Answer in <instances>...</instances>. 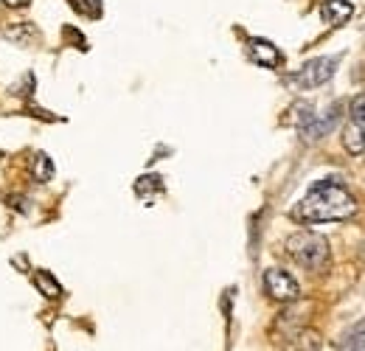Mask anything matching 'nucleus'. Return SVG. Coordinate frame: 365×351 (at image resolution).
<instances>
[{"label":"nucleus","instance_id":"nucleus-3","mask_svg":"<svg viewBox=\"0 0 365 351\" xmlns=\"http://www.w3.org/2000/svg\"><path fill=\"white\" fill-rule=\"evenodd\" d=\"M334 71H337V59H334V56H318V59H309V62L292 76V82H295L298 88L312 90V88L326 85V82L334 76Z\"/></svg>","mask_w":365,"mask_h":351},{"label":"nucleus","instance_id":"nucleus-7","mask_svg":"<svg viewBox=\"0 0 365 351\" xmlns=\"http://www.w3.org/2000/svg\"><path fill=\"white\" fill-rule=\"evenodd\" d=\"M343 146L351 155H363L365 152V124L363 121H349L343 127Z\"/></svg>","mask_w":365,"mask_h":351},{"label":"nucleus","instance_id":"nucleus-9","mask_svg":"<svg viewBox=\"0 0 365 351\" xmlns=\"http://www.w3.org/2000/svg\"><path fill=\"white\" fill-rule=\"evenodd\" d=\"M34 284H37V290H40L46 298H59V295H62V284H59L48 270H37V273H34Z\"/></svg>","mask_w":365,"mask_h":351},{"label":"nucleus","instance_id":"nucleus-14","mask_svg":"<svg viewBox=\"0 0 365 351\" xmlns=\"http://www.w3.org/2000/svg\"><path fill=\"white\" fill-rule=\"evenodd\" d=\"M343 351H365V323L360 326V332H351L343 343Z\"/></svg>","mask_w":365,"mask_h":351},{"label":"nucleus","instance_id":"nucleus-17","mask_svg":"<svg viewBox=\"0 0 365 351\" xmlns=\"http://www.w3.org/2000/svg\"><path fill=\"white\" fill-rule=\"evenodd\" d=\"M3 3H6V6H14V9H20V6H26L29 0H3Z\"/></svg>","mask_w":365,"mask_h":351},{"label":"nucleus","instance_id":"nucleus-1","mask_svg":"<svg viewBox=\"0 0 365 351\" xmlns=\"http://www.w3.org/2000/svg\"><path fill=\"white\" fill-rule=\"evenodd\" d=\"M357 214V200L337 183H318L295 208L292 217L298 222H337L351 220Z\"/></svg>","mask_w":365,"mask_h":351},{"label":"nucleus","instance_id":"nucleus-6","mask_svg":"<svg viewBox=\"0 0 365 351\" xmlns=\"http://www.w3.org/2000/svg\"><path fill=\"white\" fill-rule=\"evenodd\" d=\"M354 14V6L349 0H323L320 3V17L329 26H343Z\"/></svg>","mask_w":365,"mask_h":351},{"label":"nucleus","instance_id":"nucleus-5","mask_svg":"<svg viewBox=\"0 0 365 351\" xmlns=\"http://www.w3.org/2000/svg\"><path fill=\"white\" fill-rule=\"evenodd\" d=\"M247 54H250V59H253L256 65H262V68H278V65H281V51H278L270 40L253 37V40L247 43Z\"/></svg>","mask_w":365,"mask_h":351},{"label":"nucleus","instance_id":"nucleus-13","mask_svg":"<svg viewBox=\"0 0 365 351\" xmlns=\"http://www.w3.org/2000/svg\"><path fill=\"white\" fill-rule=\"evenodd\" d=\"M71 6L85 17H101V0H71Z\"/></svg>","mask_w":365,"mask_h":351},{"label":"nucleus","instance_id":"nucleus-15","mask_svg":"<svg viewBox=\"0 0 365 351\" xmlns=\"http://www.w3.org/2000/svg\"><path fill=\"white\" fill-rule=\"evenodd\" d=\"M351 116H354V121H363L365 124V93H360V96L351 101Z\"/></svg>","mask_w":365,"mask_h":351},{"label":"nucleus","instance_id":"nucleus-2","mask_svg":"<svg viewBox=\"0 0 365 351\" xmlns=\"http://www.w3.org/2000/svg\"><path fill=\"white\" fill-rule=\"evenodd\" d=\"M287 253L307 270H320L329 262V242L318 233L301 230V233H292L287 239Z\"/></svg>","mask_w":365,"mask_h":351},{"label":"nucleus","instance_id":"nucleus-12","mask_svg":"<svg viewBox=\"0 0 365 351\" xmlns=\"http://www.w3.org/2000/svg\"><path fill=\"white\" fill-rule=\"evenodd\" d=\"M295 340H298V351H320V346H323V337L315 329H301Z\"/></svg>","mask_w":365,"mask_h":351},{"label":"nucleus","instance_id":"nucleus-10","mask_svg":"<svg viewBox=\"0 0 365 351\" xmlns=\"http://www.w3.org/2000/svg\"><path fill=\"white\" fill-rule=\"evenodd\" d=\"M31 172H34V180H37V183H48V180L53 177V163H51V158H48L46 152H37V155L31 158Z\"/></svg>","mask_w":365,"mask_h":351},{"label":"nucleus","instance_id":"nucleus-16","mask_svg":"<svg viewBox=\"0 0 365 351\" xmlns=\"http://www.w3.org/2000/svg\"><path fill=\"white\" fill-rule=\"evenodd\" d=\"M11 208H17V211H23V214H29V205H26V197H20V194H14V197H9L6 200Z\"/></svg>","mask_w":365,"mask_h":351},{"label":"nucleus","instance_id":"nucleus-4","mask_svg":"<svg viewBox=\"0 0 365 351\" xmlns=\"http://www.w3.org/2000/svg\"><path fill=\"white\" fill-rule=\"evenodd\" d=\"M264 290L273 301H281V304H289V301L298 298V281L289 273L278 270V267L264 273Z\"/></svg>","mask_w":365,"mask_h":351},{"label":"nucleus","instance_id":"nucleus-11","mask_svg":"<svg viewBox=\"0 0 365 351\" xmlns=\"http://www.w3.org/2000/svg\"><path fill=\"white\" fill-rule=\"evenodd\" d=\"M160 191H163V183L158 175H143L135 183V194L143 200H152V194H160Z\"/></svg>","mask_w":365,"mask_h":351},{"label":"nucleus","instance_id":"nucleus-8","mask_svg":"<svg viewBox=\"0 0 365 351\" xmlns=\"http://www.w3.org/2000/svg\"><path fill=\"white\" fill-rule=\"evenodd\" d=\"M315 118H318V116H315L312 104H307V101H298V104L292 107V116H289V121H292L298 130L304 132V135H307V132H309V127L315 124Z\"/></svg>","mask_w":365,"mask_h":351}]
</instances>
